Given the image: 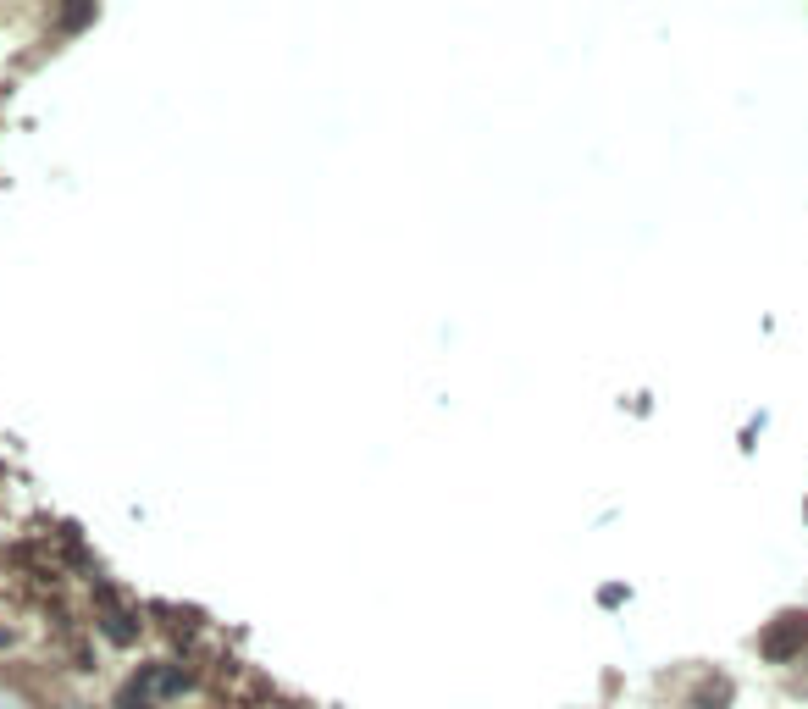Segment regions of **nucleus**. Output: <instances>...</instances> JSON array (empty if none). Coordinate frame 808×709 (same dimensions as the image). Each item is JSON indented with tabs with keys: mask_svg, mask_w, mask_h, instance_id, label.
<instances>
[{
	"mask_svg": "<svg viewBox=\"0 0 808 709\" xmlns=\"http://www.w3.org/2000/svg\"><path fill=\"white\" fill-rule=\"evenodd\" d=\"M803 643H808V610H792L759 637V654L764 660H792V654H803Z\"/></svg>",
	"mask_w": 808,
	"mask_h": 709,
	"instance_id": "1",
	"label": "nucleus"
},
{
	"mask_svg": "<svg viewBox=\"0 0 808 709\" xmlns=\"http://www.w3.org/2000/svg\"><path fill=\"white\" fill-rule=\"evenodd\" d=\"M122 709H150V698H144V693H122Z\"/></svg>",
	"mask_w": 808,
	"mask_h": 709,
	"instance_id": "2",
	"label": "nucleus"
}]
</instances>
